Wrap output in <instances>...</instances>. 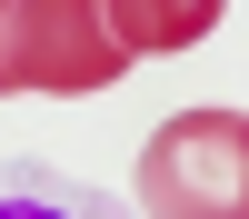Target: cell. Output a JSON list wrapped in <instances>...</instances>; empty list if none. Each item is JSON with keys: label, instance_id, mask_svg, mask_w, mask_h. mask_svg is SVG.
Returning <instances> with one entry per match:
<instances>
[{"label": "cell", "instance_id": "4", "mask_svg": "<svg viewBox=\"0 0 249 219\" xmlns=\"http://www.w3.org/2000/svg\"><path fill=\"white\" fill-rule=\"evenodd\" d=\"M120 10V40L130 50H190V40L219 30V0H179V10H160V0H110Z\"/></svg>", "mask_w": 249, "mask_h": 219}, {"label": "cell", "instance_id": "1", "mask_svg": "<svg viewBox=\"0 0 249 219\" xmlns=\"http://www.w3.org/2000/svg\"><path fill=\"white\" fill-rule=\"evenodd\" d=\"M130 189L140 219H249V110H170Z\"/></svg>", "mask_w": 249, "mask_h": 219}, {"label": "cell", "instance_id": "2", "mask_svg": "<svg viewBox=\"0 0 249 219\" xmlns=\"http://www.w3.org/2000/svg\"><path fill=\"white\" fill-rule=\"evenodd\" d=\"M130 40H120V10L100 0H0V100L40 90V100H80L110 90L130 70Z\"/></svg>", "mask_w": 249, "mask_h": 219}, {"label": "cell", "instance_id": "3", "mask_svg": "<svg viewBox=\"0 0 249 219\" xmlns=\"http://www.w3.org/2000/svg\"><path fill=\"white\" fill-rule=\"evenodd\" d=\"M0 219H140V209L60 159H0Z\"/></svg>", "mask_w": 249, "mask_h": 219}]
</instances>
